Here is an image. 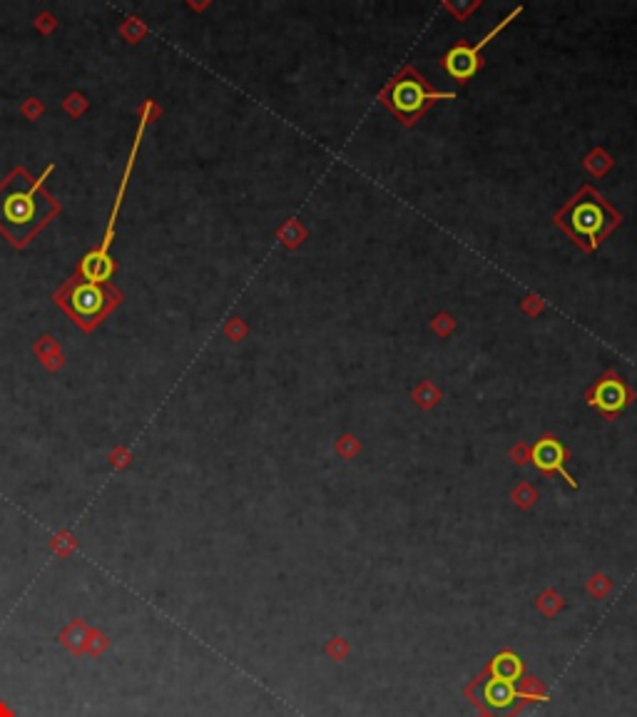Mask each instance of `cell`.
Masks as SVG:
<instances>
[{
    "label": "cell",
    "mask_w": 637,
    "mask_h": 717,
    "mask_svg": "<svg viewBox=\"0 0 637 717\" xmlns=\"http://www.w3.org/2000/svg\"><path fill=\"white\" fill-rule=\"evenodd\" d=\"M70 304L80 316H95V314H100L102 306H105V291L97 284H90V282H87V284H80L72 289Z\"/></svg>",
    "instance_id": "7"
},
{
    "label": "cell",
    "mask_w": 637,
    "mask_h": 717,
    "mask_svg": "<svg viewBox=\"0 0 637 717\" xmlns=\"http://www.w3.org/2000/svg\"><path fill=\"white\" fill-rule=\"evenodd\" d=\"M617 222H620L617 212L607 202H602V197L592 187L577 192L558 214V224L565 227L570 237L580 242L585 250H595Z\"/></svg>",
    "instance_id": "1"
},
{
    "label": "cell",
    "mask_w": 637,
    "mask_h": 717,
    "mask_svg": "<svg viewBox=\"0 0 637 717\" xmlns=\"http://www.w3.org/2000/svg\"><path fill=\"white\" fill-rule=\"evenodd\" d=\"M115 272V262L110 260V255L105 250L90 252V255L82 260V277L90 279V284L95 282H108Z\"/></svg>",
    "instance_id": "8"
},
{
    "label": "cell",
    "mask_w": 637,
    "mask_h": 717,
    "mask_svg": "<svg viewBox=\"0 0 637 717\" xmlns=\"http://www.w3.org/2000/svg\"><path fill=\"white\" fill-rule=\"evenodd\" d=\"M488 700L498 707L508 705V702L513 700V687H510V682L498 680V677H495V680L488 685Z\"/></svg>",
    "instance_id": "10"
},
{
    "label": "cell",
    "mask_w": 637,
    "mask_h": 717,
    "mask_svg": "<svg viewBox=\"0 0 637 717\" xmlns=\"http://www.w3.org/2000/svg\"><path fill=\"white\" fill-rule=\"evenodd\" d=\"M518 672H520V665L513 655H500L498 660H495V677H498V680L510 682V680H515Z\"/></svg>",
    "instance_id": "11"
},
{
    "label": "cell",
    "mask_w": 637,
    "mask_h": 717,
    "mask_svg": "<svg viewBox=\"0 0 637 717\" xmlns=\"http://www.w3.org/2000/svg\"><path fill=\"white\" fill-rule=\"evenodd\" d=\"M90 628L82 621H72L65 630L60 633V643L67 645L72 652H85L87 650V640H90Z\"/></svg>",
    "instance_id": "9"
},
{
    "label": "cell",
    "mask_w": 637,
    "mask_h": 717,
    "mask_svg": "<svg viewBox=\"0 0 637 717\" xmlns=\"http://www.w3.org/2000/svg\"><path fill=\"white\" fill-rule=\"evenodd\" d=\"M0 717H16V715H13V710L6 705V702H0Z\"/></svg>",
    "instance_id": "13"
},
{
    "label": "cell",
    "mask_w": 637,
    "mask_h": 717,
    "mask_svg": "<svg viewBox=\"0 0 637 717\" xmlns=\"http://www.w3.org/2000/svg\"><path fill=\"white\" fill-rule=\"evenodd\" d=\"M38 214V204H35V194L33 192H11L3 202V217H6L8 224H30Z\"/></svg>",
    "instance_id": "6"
},
{
    "label": "cell",
    "mask_w": 637,
    "mask_h": 717,
    "mask_svg": "<svg viewBox=\"0 0 637 717\" xmlns=\"http://www.w3.org/2000/svg\"><path fill=\"white\" fill-rule=\"evenodd\" d=\"M632 399H635L632 389L627 387L615 372L602 374L585 394V401L590 404V406H595L605 418H615L622 408L630 406Z\"/></svg>",
    "instance_id": "4"
},
{
    "label": "cell",
    "mask_w": 637,
    "mask_h": 717,
    "mask_svg": "<svg viewBox=\"0 0 637 717\" xmlns=\"http://www.w3.org/2000/svg\"><path fill=\"white\" fill-rule=\"evenodd\" d=\"M520 16V8H515L513 13H510L508 18H503V21L498 23V26L493 28V30L488 33L485 38H480L478 40V45H463V43H458V45H453L449 52H446L444 57H441V67H444L446 72H449L453 80H458V82H468L470 77L475 75V72L480 70V65H483V60H480V50H483L485 45H488L490 40H493L495 35H498L500 30H503L505 26H508L513 18H518Z\"/></svg>",
    "instance_id": "3"
},
{
    "label": "cell",
    "mask_w": 637,
    "mask_h": 717,
    "mask_svg": "<svg viewBox=\"0 0 637 717\" xmlns=\"http://www.w3.org/2000/svg\"><path fill=\"white\" fill-rule=\"evenodd\" d=\"M530 456H533V463H536L538 468H541L543 473H563V478L565 481H570L573 484V478L568 476V471H565V458H568V451H565V446H563L560 441H558L556 436H543L541 441L533 446V451H530Z\"/></svg>",
    "instance_id": "5"
},
{
    "label": "cell",
    "mask_w": 637,
    "mask_h": 717,
    "mask_svg": "<svg viewBox=\"0 0 637 717\" xmlns=\"http://www.w3.org/2000/svg\"><path fill=\"white\" fill-rule=\"evenodd\" d=\"M105 647H108V638H105V633L92 630L90 633V640H87V650L85 652H90V655H100V652H105Z\"/></svg>",
    "instance_id": "12"
},
{
    "label": "cell",
    "mask_w": 637,
    "mask_h": 717,
    "mask_svg": "<svg viewBox=\"0 0 637 717\" xmlns=\"http://www.w3.org/2000/svg\"><path fill=\"white\" fill-rule=\"evenodd\" d=\"M378 100H381L406 128H411L434 102L453 100V92H441V90L429 87L426 80L416 72V67L408 65L383 87Z\"/></svg>",
    "instance_id": "2"
}]
</instances>
